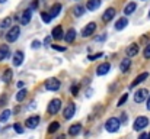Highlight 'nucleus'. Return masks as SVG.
Returning a JSON list of instances; mask_svg holds the SVG:
<instances>
[{"instance_id": "36", "label": "nucleus", "mask_w": 150, "mask_h": 139, "mask_svg": "<svg viewBox=\"0 0 150 139\" xmlns=\"http://www.w3.org/2000/svg\"><path fill=\"white\" fill-rule=\"evenodd\" d=\"M143 57H144L146 59H150V44H147V46L144 48V51H143Z\"/></svg>"}, {"instance_id": "38", "label": "nucleus", "mask_w": 150, "mask_h": 139, "mask_svg": "<svg viewBox=\"0 0 150 139\" xmlns=\"http://www.w3.org/2000/svg\"><path fill=\"white\" fill-rule=\"evenodd\" d=\"M70 92H71L73 96H77V93H79V86L73 84V86H71V89H70Z\"/></svg>"}, {"instance_id": "50", "label": "nucleus", "mask_w": 150, "mask_h": 139, "mask_svg": "<svg viewBox=\"0 0 150 139\" xmlns=\"http://www.w3.org/2000/svg\"><path fill=\"white\" fill-rule=\"evenodd\" d=\"M147 139H150V133H149V135H147Z\"/></svg>"}, {"instance_id": "17", "label": "nucleus", "mask_w": 150, "mask_h": 139, "mask_svg": "<svg viewBox=\"0 0 150 139\" xmlns=\"http://www.w3.org/2000/svg\"><path fill=\"white\" fill-rule=\"evenodd\" d=\"M80 131H82V125L80 123H74V125H71L69 128V135L70 136H77L80 133Z\"/></svg>"}, {"instance_id": "31", "label": "nucleus", "mask_w": 150, "mask_h": 139, "mask_svg": "<svg viewBox=\"0 0 150 139\" xmlns=\"http://www.w3.org/2000/svg\"><path fill=\"white\" fill-rule=\"evenodd\" d=\"M41 19L44 20V23H50L52 17L50 16V13H47V12H41Z\"/></svg>"}, {"instance_id": "24", "label": "nucleus", "mask_w": 150, "mask_h": 139, "mask_svg": "<svg viewBox=\"0 0 150 139\" xmlns=\"http://www.w3.org/2000/svg\"><path fill=\"white\" fill-rule=\"evenodd\" d=\"M127 23H128L127 17H120V19L117 20V23H115V29H117V31H122V29L127 26Z\"/></svg>"}, {"instance_id": "28", "label": "nucleus", "mask_w": 150, "mask_h": 139, "mask_svg": "<svg viewBox=\"0 0 150 139\" xmlns=\"http://www.w3.org/2000/svg\"><path fill=\"white\" fill-rule=\"evenodd\" d=\"M26 94H28V92H26L25 89H21V90L18 92V94H16V100H18V101H23L25 97H26Z\"/></svg>"}, {"instance_id": "40", "label": "nucleus", "mask_w": 150, "mask_h": 139, "mask_svg": "<svg viewBox=\"0 0 150 139\" xmlns=\"http://www.w3.org/2000/svg\"><path fill=\"white\" fill-rule=\"evenodd\" d=\"M41 45H42V44H41L40 41H34V42L31 44V46H32L34 49H38V48H40V46H41Z\"/></svg>"}, {"instance_id": "7", "label": "nucleus", "mask_w": 150, "mask_h": 139, "mask_svg": "<svg viewBox=\"0 0 150 139\" xmlns=\"http://www.w3.org/2000/svg\"><path fill=\"white\" fill-rule=\"evenodd\" d=\"M147 96H149L147 89H140V90H137L134 93V101L136 103H143V101H146Z\"/></svg>"}, {"instance_id": "22", "label": "nucleus", "mask_w": 150, "mask_h": 139, "mask_svg": "<svg viewBox=\"0 0 150 139\" xmlns=\"http://www.w3.org/2000/svg\"><path fill=\"white\" fill-rule=\"evenodd\" d=\"M12 77H13L12 70H10V68H6V70L3 71V74H1V81H3V83H9V81L12 80Z\"/></svg>"}, {"instance_id": "33", "label": "nucleus", "mask_w": 150, "mask_h": 139, "mask_svg": "<svg viewBox=\"0 0 150 139\" xmlns=\"http://www.w3.org/2000/svg\"><path fill=\"white\" fill-rule=\"evenodd\" d=\"M13 129H15V132H16V133H19V135L25 132V129L22 128V125H21V123H15V125H13Z\"/></svg>"}, {"instance_id": "45", "label": "nucleus", "mask_w": 150, "mask_h": 139, "mask_svg": "<svg viewBox=\"0 0 150 139\" xmlns=\"http://www.w3.org/2000/svg\"><path fill=\"white\" fill-rule=\"evenodd\" d=\"M139 139H147V133H144V132H143V133L139 136Z\"/></svg>"}, {"instance_id": "46", "label": "nucleus", "mask_w": 150, "mask_h": 139, "mask_svg": "<svg viewBox=\"0 0 150 139\" xmlns=\"http://www.w3.org/2000/svg\"><path fill=\"white\" fill-rule=\"evenodd\" d=\"M16 86H18V89H22V87H23V83H22V81H18Z\"/></svg>"}, {"instance_id": "8", "label": "nucleus", "mask_w": 150, "mask_h": 139, "mask_svg": "<svg viewBox=\"0 0 150 139\" xmlns=\"http://www.w3.org/2000/svg\"><path fill=\"white\" fill-rule=\"evenodd\" d=\"M95 31H96V23H95V22H91V23H88V25L82 29V36H83V38H88V36L93 35Z\"/></svg>"}, {"instance_id": "5", "label": "nucleus", "mask_w": 150, "mask_h": 139, "mask_svg": "<svg viewBox=\"0 0 150 139\" xmlns=\"http://www.w3.org/2000/svg\"><path fill=\"white\" fill-rule=\"evenodd\" d=\"M74 113H76V104L74 103H69V104H66V107L63 110V117L66 120H70L74 116Z\"/></svg>"}, {"instance_id": "29", "label": "nucleus", "mask_w": 150, "mask_h": 139, "mask_svg": "<svg viewBox=\"0 0 150 139\" xmlns=\"http://www.w3.org/2000/svg\"><path fill=\"white\" fill-rule=\"evenodd\" d=\"M58 128H60V123H58V122H51L50 125H48V133H54V132H57V131H58Z\"/></svg>"}, {"instance_id": "6", "label": "nucleus", "mask_w": 150, "mask_h": 139, "mask_svg": "<svg viewBox=\"0 0 150 139\" xmlns=\"http://www.w3.org/2000/svg\"><path fill=\"white\" fill-rule=\"evenodd\" d=\"M60 87H61V83L58 78H48L45 81V89L48 92H57V90H60Z\"/></svg>"}, {"instance_id": "39", "label": "nucleus", "mask_w": 150, "mask_h": 139, "mask_svg": "<svg viewBox=\"0 0 150 139\" xmlns=\"http://www.w3.org/2000/svg\"><path fill=\"white\" fill-rule=\"evenodd\" d=\"M127 120H128L127 115H125V113H122V115H121V119H120V123H124V125H125V123H127Z\"/></svg>"}, {"instance_id": "4", "label": "nucleus", "mask_w": 150, "mask_h": 139, "mask_svg": "<svg viewBox=\"0 0 150 139\" xmlns=\"http://www.w3.org/2000/svg\"><path fill=\"white\" fill-rule=\"evenodd\" d=\"M60 107H61V100L60 98H52L50 101V104H48V107H47V112H48V115H57Z\"/></svg>"}, {"instance_id": "10", "label": "nucleus", "mask_w": 150, "mask_h": 139, "mask_svg": "<svg viewBox=\"0 0 150 139\" xmlns=\"http://www.w3.org/2000/svg\"><path fill=\"white\" fill-rule=\"evenodd\" d=\"M23 52L22 51H15V54H13V58H12V62H13V65L15 67H21L22 65V62H23Z\"/></svg>"}, {"instance_id": "21", "label": "nucleus", "mask_w": 150, "mask_h": 139, "mask_svg": "<svg viewBox=\"0 0 150 139\" xmlns=\"http://www.w3.org/2000/svg\"><path fill=\"white\" fill-rule=\"evenodd\" d=\"M130 67H131V59H130V58H124V59L121 61V64H120V70H121L122 73H127V71L130 70Z\"/></svg>"}, {"instance_id": "49", "label": "nucleus", "mask_w": 150, "mask_h": 139, "mask_svg": "<svg viewBox=\"0 0 150 139\" xmlns=\"http://www.w3.org/2000/svg\"><path fill=\"white\" fill-rule=\"evenodd\" d=\"M147 17H149V19H150V12H149V15H147Z\"/></svg>"}, {"instance_id": "30", "label": "nucleus", "mask_w": 150, "mask_h": 139, "mask_svg": "<svg viewBox=\"0 0 150 139\" xmlns=\"http://www.w3.org/2000/svg\"><path fill=\"white\" fill-rule=\"evenodd\" d=\"M127 98H128V93H124L121 97H120V100H118V103H117V106L118 107H121V106H124V103L127 101Z\"/></svg>"}, {"instance_id": "35", "label": "nucleus", "mask_w": 150, "mask_h": 139, "mask_svg": "<svg viewBox=\"0 0 150 139\" xmlns=\"http://www.w3.org/2000/svg\"><path fill=\"white\" fill-rule=\"evenodd\" d=\"M52 49H55V51H58V52H64V51H67V48L66 46H61V45H57V44H54V45H51Z\"/></svg>"}, {"instance_id": "48", "label": "nucleus", "mask_w": 150, "mask_h": 139, "mask_svg": "<svg viewBox=\"0 0 150 139\" xmlns=\"http://www.w3.org/2000/svg\"><path fill=\"white\" fill-rule=\"evenodd\" d=\"M4 1H6V0H0V3H4Z\"/></svg>"}, {"instance_id": "14", "label": "nucleus", "mask_w": 150, "mask_h": 139, "mask_svg": "<svg viewBox=\"0 0 150 139\" xmlns=\"http://www.w3.org/2000/svg\"><path fill=\"white\" fill-rule=\"evenodd\" d=\"M109 70H111V64L109 62H103V64H100L99 67L96 68V74L98 75H105V74H108L109 73Z\"/></svg>"}, {"instance_id": "13", "label": "nucleus", "mask_w": 150, "mask_h": 139, "mask_svg": "<svg viewBox=\"0 0 150 139\" xmlns=\"http://www.w3.org/2000/svg\"><path fill=\"white\" fill-rule=\"evenodd\" d=\"M31 17H32V10H31V9L23 10L22 15H21V23H22V25H28V23L31 22Z\"/></svg>"}, {"instance_id": "23", "label": "nucleus", "mask_w": 150, "mask_h": 139, "mask_svg": "<svg viewBox=\"0 0 150 139\" xmlns=\"http://www.w3.org/2000/svg\"><path fill=\"white\" fill-rule=\"evenodd\" d=\"M136 9H137V4L134 3V1H131V3H128L125 7H124V13L128 16V15H133L134 12H136Z\"/></svg>"}, {"instance_id": "32", "label": "nucleus", "mask_w": 150, "mask_h": 139, "mask_svg": "<svg viewBox=\"0 0 150 139\" xmlns=\"http://www.w3.org/2000/svg\"><path fill=\"white\" fill-rule=\"evenodd\" d=\"M10 22H12V17H4V19L1 20V23H0V28H1V29H6V28L10 25Z\"/></svg>"}, {"instance_id": "44", "label": "nucleus", "mask_w": 150, "mask_h": 139, "mask_svg": "<svg viewBox=\"0 0 150 139\" xmlns=\"http://www.w3.org/2000/svg\"><path fill=\"white\" fill-rule=\"evenodd\" d=\"M146 103H147V104H146V109H147V110H150V96L146 98Z\"/></svg>"}, {"instance_id": "42", "label": "nucleus", "mask_w": 150, "mask_h": 139, "mask_svg": "<svg viewBox=\"0 0 150 139\" xmlns=\"http://www.w3.org/2000/svg\"><path fill=\"white\" fill-rule=\"evenodd\" d=\"M50 42H51V36H48V38H45V39H44V45L45 46L50 45Z\"/></svg>"}, {"instance_id": "26", "label": "nucleus", "mask_w": 150, "mask_h": 139, "mask_svg": "<svg viewBox=\"0 0 150 139\" xmlns=\"http://www.w3.org/2000/svg\"><path fill=\"white\" fill-rule=\"evenodd\" d=\"M83 13H85V7H83V6L77 4V6L73 7V15H74V16L80 17V16H83Z\"/></svg>"}, {"instance_id": "15", "label": "nucleus", "mask_w": 150, "mask_h": 139, "mask_svg": "<svg viewBox=\"0 0 150 139\" xmlns=\"http://www.w3.org/2000/svg\"><path fill=\"white\" fill-rule=\"evenodd\" d=\"M100 0H88V3H86V9L89 10V12H95L96 9H99L100 7Z\"/></svg>"}, {"instance_id": "16", "label": "nucleus", "mask_w": 150, "mask_h": 139, "mask_svg": "<svg viewBox=\"0 0 150 139\" xmlns=\"http://www.w3.org/2000/svg\"><path fill=\"white\" fill-rule=\"evenodd\" d=\"M63 35H64V34H63V28H61L60 25L55 26V28L51 31V38H52V39H61Z\"/></svg>"}, {"instance_id": "34", "label": "nucleus", "mask_w": 150, "mask_h": 139, "mask_svg": "<svg viewBox=\"0 0 150 139\" xmlns=\"http://www.w3.org/2000/svg\"><path fill=\"white\" fill-rule=\"evenodd\" d=\"M7 94H0V107H3L4 104H7Z\"/></svg>"}, {"instance_id": "27", "label": "nucleus", "mask_w": 150, "mask_h": 139, "mask_svg": "<svg viewBox=\"0 0 150 139\" xmlns=\"http://www.w3.org/2000/svg\"><path fill=\"white\" fill-rule=\"evenodd\" d=\"M10 116H12V110H9V109L3 110L1 115H0V122H7L10 119Z\"/></svg>"}, {"instance_id": "12", "label": "nucleus", "mask_w": 150, "mask_h": 139, "mask_svg": "<svg viewBox=\"0 0 150 139\" xmlns=\"http://www.w3.org/2000/svg\"><path fill=\"white\" fill-rule=\"evenodd\" d=\"M147 78H149V73H142V74H139V75L134 78V81L130 84V87H131V89H134L136 86L142 84V83H143V81H146Z\"/></svg>"}, {"instance_id": "20", "label": "nucleus", "mask_w": 150, "mask_h": 139, "mask_svg": "<svg viewBox=\"0 0 150 139\" xmlns=\"http://www.w3.org/2000/svg\"><path fill=\"white\" fill-rule=\"evenodd\" d=\"M64 39H66V42H69V44L74 42V39H76V31H74L73 28H70V29L67 31V34H66Z\"/></svg>"}, {"instance_id": "47", "label": "nucleus", "mask_w": 150, "mask_h": 139, "mask_svg": "<svg viewBox=\"0 0 150 139\" xmlns=\"http://www.w3.org/2000/svg\"><path fill=\"white\" fill-rule=\"evenodd\" d=\"M57 139H66V135H60V136H58Z\"/></svg>"}, {"instance_id": "11", "label": "nucleus", "mask_w": 150, "mask_h": 139, "mask_svg": "<svg viewBox=\"0 0 150 139\" xmlns=\"http://www.w3.org/2000/svg\"><path fill=\"white\" fill-rule=\"evenodd\" d=\"M114 16H115V9H114V7H108V9L103 12V15H102V22L108 23V22H111V20L114 19Z\"/></svg>"}, {"instance_id": "37", "label": "nucleus", "mask_w": 150, "mask_h": 139, "mask_svg": "<svg viewBox=\"0 0 150 139\" xmlns=\"http://www.w3.org/2000/svg\"><path fill=\"white\" fill-rule=\"evenodd\" d=\"M102 55H103L102 52H98V54H95V55H89V57H88V59H89V61H96V59L100 58Z\"/></svg>"}, {"instance_id": "18", "label": "nucleus", "mask_w": 150, "mask_h": 139, "mask_svg": "<svg viewBox=\"0 0 150 139\" xmlns=\"http://www.w3.org/2000/svg\"><path fill=\"white\" fill-rule=\"evenodd\" d=\"M139 51H140V48H139V45L137 44H131V45H128V48H127V55L128 57H136L137 54H139Z\"/></svg>"}, {"instance_id": "1", "label": "nucleus", "mask_w": 150, "mask_h": 139, "mask_svg": "<svg viewBox=\"0 0 150 139\" xmlns=\"http://www.w3.org/2000/svg\"><path fill=\"white\" fill-rule=\"evenodd\" d=\"M120 126H121V123H120V119L118 117H109L106 120V123H105V129L108 132H111V133L118 132L120 131Z\"/></svg>"}, {"instance_id": "9", "label": "nucleus", "mask_w": 150, "mask_h": 139, "mask_svg": "<svg viewBox=\"0 0 150 139\" xmlns=\"http://www.w3.org/2000/svg\"><path fill=\"white\" fill-rule=\"evenodd\" d=\"M40 116H37V115H34V116H31V117H28L26 120H25V126L28 128V129H35L38 125H40Z\"/></svg>"}, {"instance_id": "19", "label": "nucleus", "mask_w": 150, "mask_h": 139, "mask_svg": "<svg viewBox=\"0 0 150 139\" xmlns=\"http://www.w3.org/2000/svg\"><path fill=\"white\" fill-rule=\"evenodd\" d=\"M10 55V49L7 45H0V61H4L6 58H9Z\"/></svg>"}, {"instance_id": "3", "label": "nucleus", "mask_w": 150, "mask_h": 139, "mask_svg": "<svg viewBox=\"0 0 150 139\" xmlns=\"http://www.w3.org/2000/svg\"><path fill=\"white\" fill-rule=\"evenodd\" d=\"M147 125H149V119L146 116H139V117H136V120L133 123V129L134 131H143Z\"/></svg>"}, {"instance_id": "43", "label": "nucleus", "mask_w": 150, "mask_h": 139, "mask_svg": "<svg viewBox=\"0 0 150 139\" xmlns=\"http://www.w3.org/2000/svg\"><path fill=\"white\" fill-rule=\"evenodd\" d=\"M105 39H106V35H102V36H98V38H96V41H98V42H100V41H105Z\"/></svg>"}, {"instance_id": "41", "label": "nucleus", "mask_w": 150, "mask_h": 139, "mask_svg": "<svg viewBox=\"0 0 150 139\" xmlns=\"http://www.w3.org/2000/svg\"><path fill=\"white\" fill-rule=\"evenodd\" d=\"M37 7H38V1H37V0H34V1H32V4H31V7H29V9H31V10H34V9H37Z\"/></svg>"}, {"instance_id": "25", "label": "nucleus", "mask_w": 150, "mask_h": 139, "mask_svg": "<svg viewBox=\"0 0 150 139\" xmlns=\"http://www.w3.org/2000/svg\"><path fill=\"white\" fill-rule=\"evenodd\" d=\"M60 12H61V4H60V3H55V4L51 7L50 16L51 17H57V16L60 15Z\"/></svg>"}, {"instance_id": "2", "label": "nucleus", "mask_w": 150, "mask_h": 139, "mask_svg": "<svg viewBox=\"0 0 150 139\" xmlns=\"http://www.w3.org/2000/svg\"><path fill=\"white\" fill-rule=\"evenodd\" d=\"M19 35H21V28L19 26H12L9 31H7V34H6V41L7 42H16L18 41V38H19Z\"/></svg>"}]
</instances>
